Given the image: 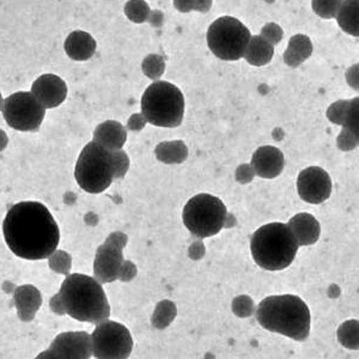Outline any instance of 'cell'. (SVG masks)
Instances as JSON below:
<instances>
[{
	"label": "cell",
	"instance_id": "cell-1",
	"mask_svg": "<svg viewBox=\"0 0 359 359\" xmlns=\"http://www.w3.org/2000/svg\"><path fill=\"white\" fill-rule=\"evenodd\" d=\"M3 232L10 251L27 260L48 259L60 241L58 224L50 210L38 202L13 205L5 216Z\"/></svg>",
	"mask_w": 359,
	"mask_h": 359
},
{
	"label": "cell",
	"instance_id": "cell-2",
	"mask_svg": "<svg viewBox=\"0 0 359 359\" xmlns=\"http://www.w3.org/2000/svg\"><path fill=\"white\" fill-rule=\"evenodd\" d=\"M256 320L265 330L306 342L310 335L311 315L306 302L295 295L269 296L256 308Z\"/></svg>",
	"mask_w": 359,
	"mask_h": 359
},
{
	"label": "cell",
	"instance_id": "cell-3",
	"mask_svg": "<svg viewBox=\"0 0 359 359\" xmlns=\"http://www.w3.org/2000/svg\"><path fill=\"white\" fill-rule=\"evenodd\" d=\"M58 293L65 313L77 321L97 325L111 316L107 296L95 278L80 273L69 274Z\"/></svg>",
	"mask_w": 359,
	"mask_h": 359
},
{
	"label": "cell",
	"instance_id": "cell-4",
	"mask_svg": "<svg viewBox=\"0 0 359 359\" xmlns=\"http://www.w3.org/2000/svg\"><path fill=\"white\" fill-rule=\"evenodd\" d=\"M298 248L297 239L284 223L266 224L251 239V252L255 264L271 272L288 269L297 255Z\"/></svg>",
	"mask_w": 359,
	"mask_h": 359
},
{
	"label": "cell",
	"instance_id": "cell-5",
	"mask_svg": "<svg viewBox=\"0 0 359 359\" xmlns=\"http://www.w3.org/2000/svg\"><path fill=\"white\" fill-rule=\"evenodd\" d=\"M141 114L157 127H178L185 116V97L176 85L165 80L153 82L141 97Z\"/></svg>",
	"mask_w": 359,
	"mask_h": 359
},
{
	"label": "cell",
	"instance_id": "cell-6",
	"mask_svg": "<svg viewBox=\"0 0 359 359\" xmlns=\"http://www.w3.org/2000/svg\"><path fill=\"white\" fill-rule=\"evenodd\" d=\"M75 178L79 187L91 195H99L114 181L112 153L96 141L84 146L76 164Z\"/></svg>",
	"mask_w": 359,
	"mask_h": 359
},
{
	"label": "cell",
	"instance_id": "cell-7",
	"mask_svg": "<svg viewBox=\"0 0 359 359\" xmlns=\"http://www.w3.org/2000/svg\"><path fill=\"white\" fill-rule=\"evenodd\" d=\"M227 206L215 195H195L182 212L185 227L198 239H207L222 232L227 224Z\"/></svg>",
	"mask_w": 359,
	"mask_h": 359
},
{
	"label": "cell",
	"instance_id": "cell-8",
	"mask_svg": "<svg viewBox=\"0 0 359 359\" xmlns=\"http://www.w3.org/2000/svg\"><path fill=\"white\" fill-rule=\"evenodd\" d=\"M252 34L247 27L234 17H219L207 30V45L217 58L224 62L242 59Z\"/></svg>",
	"mask_w": 359,
	"mask_h": 359
},
{
	"label": "cell",
	"instance_id": "cell-9",
	"mask_svg": "<svg viewBox=\"0 0 359 359\" xmlns=\"http://www.w3.org/2000/svg\"><path fill=\"white\" fill-rule=\"evenodd\" d=\"M1 112L5 121L13 129L36 132L45 119V108L31 91H18L4 99Z\"/></svg>",
	"mask_w": 359,
	"mask_h": 359
},
{
	"label": "cell",
	"instance_id": "cell-10",
	"mask_svg": "<svg viewBox=\"0 0 359 359\" xmlns=\"http://www.w3.org/2000/svg\"><path fill=\"white\" fill-rule=\"evenodd\" d=\"M91 338L92 356L96 359H128L132 353V335L127 327L119 322H99Z\"/></svg>",
	"mask_w": 359,
	"mask_h": 359
},
{
	"label": "cell",
	"instance_id": "cell-11",
	"mask_svg": "<svg viewBox=\"0 0 359 359\" xmlns=\"http://www.w3.org/2000/svg\"><path fill=\"white\" fill-rule=\"evenodd\" d=\"M333 190L330 174L320 167L302 170L297 178V192L302 200L318 205L330 199Z\"/></svg>",
	"mask_w": 359,
	"mask_h": 359
},
{
	"label": "cell",
	"instance_id": "cell-12",
	"mask_svg": "<svg viewBox=\"0 0 359 359\" xmlns=\"http://www.w3.org/2000/svg\"><path fill=\"white\" fill-rule=\"evenodd\" d=\"M50 350L64 359H90L92 357V338L83 330L64 332L50 343Z\"/></svg>",
	"mask_w": 359,
	"mask_h": 359
},
{
	"label": "cell",
	"instance_id": "cell-13",
	"mask_svg": "<svg viewBox=\"0 0 359 359\" xmlns=\"http://www.w3.org/2000/svg\"><path fill=\"white\" fill-rule=\"evenodd\" d=\"M124 261V249L106 241L97 248L94 260V276L96 281L101 284L118 281L120 269Z\"/></svg>",
	"mask_w": 359,
	"mask_h": 359
},
{
	"label": "cell",
	"instance_id": "cell-14",
	"mask_svg": "<svg viewBox=\"0 0 359 359\" xmlns=\"http://www.w3.org/2000/svg\"><path fill=\"white\" fill-rule=\"evenodd\" d=\"M31 92L45 109H53L66 99L67 85L58 76L45 73L33 83Z\"/></svg>",
	"mask_w": 359,
	"mask_h": 359
},
{
	"label": "cell",
	"instance_id": "cell-15",
	"mask_svg": "<svg viewBox=\"0 0 359 359\" xmlns=\"http://www.w3.org/2000/svg\"><path fill=\"white\" fill-rule=\"evenodd\" d=\"M251 165L259 178L266 180L278 178L284 170V155L276 146L265 145L253 153Z\"/></svg>",
	"mask_w": 359,
	"mask_h": 359
},
{
	"label": "cell",
	"instance_id": "cell-16",
	"mask_svg": "<svg viewBox=\"0 0 359 359\" xmlns=\"http://www.w3.org/2000/svg\"><path fill=\"white\" fill-rule=\"evenodd\" d=\"M288 227L297 239L300 247H308L315 244L320 239L321 225L314 216L307 212L293 216L288 222Z\"/></svg>",
	"mask_w": 359,
	"mask_h": 359
},
{
	"label": "cell",
	"instance_id": "cell-17",
	"mask_svg": "<svg viewBox=\"0 0 359 359\" xmlns=\"http://www.w3.org/2000/svg\"><path fill=\"white\" fill-rule=\"evenodd\" d=\"M13 302L18 318L23 322L33 321L38 310L41 308V293L34 285H21L15 289Z\"/></svg>",
	"mask_w": 359,
	"mask_h": 359
},
{
	"label": "cell",
	"instance_id": "cell-18",
	"mask_svg": "<svg viewBox=\"0 0 359 359\" xmlns=\"http://www.w3.org/2000/svg\"><path fill=\"white\" fill-rule=\"evenodd\" d=\"M127 141V128L115 120H107L99 124L94 131V141L104 149L116 151L124 148Z\"/></svg>",
	"mask_w": 359,
	"mask_h": 359
},
{
	"label": "cell",
	"instance_id": "cell-19",
	"mask_svg": "<svg viewBox=\"0 0 359 359\" xmlns=\"http://www.w3.org/2000/svg\"><path fill=\"white\" fill-rule=\"evenodd\" d=\"M64 48L69 58L72 60L87 62L95 55L97 43L90 34L82 30H76L67 36Z\"/></svg>",
	"mask_w": 359,
	"mask_h": 359
},
{
	"label": "cell",
	"instance_id": "cell-20",
	"mask_svg": "<svg viewBox=\"0 0 359 359\" xmlns=\"http://www.w3.org/2000/svg\"><path fill=\"white\" fill-rule=\"evenodd\" d=\"M313 43L304 34H296L290 38L288 48L283 54L285 65L296 69L310 58L313 54Z\"/></svg>",
	"mask_w": 359,
	"mask_h": 359
},
{
	"label": "cell",
	"instance_id": "cell-21",
	"mask_svg": "<svg viewBox=\"0 0 359 359\" xmlns=\"http://www.w3.org/2000/svg\"><path fill=\"white\" fill-rule=\"evenodd\" d=\"M274 55V45L262 36H252L244 58L252 66L261 67L271 62Z\"/></svg>",
	"mask_w": 359,
	"mask_h": 359
},
{
	"label": "cell",
	"instance_id": "cell-22",
	"mask_svg": "<svg viewBox=\"0 0 359 359\" xmlns=\"http://www.w3.org/2000/svg\"><path fill=\"white\" fill-rule=\"evenodd\" d=\"M335 20L344 33L359 38V0H344Z\"/></svg>",
	"mask_w": 359,
	"mask_h": 359
},
{
	"label": "cell",
	"instance_id": "cell-23",
	"mask_svg": "<svg viewBox=\"0 0 359 359\" xmlns=\"http://www.w3.org/2000/svg\"><path fill=\"white\" fill-rule=\"evenodd\" d=\"M158 161L165 164H181L188 158V148L185 141H162L155 150Z\"/></svg>",
	"mask_w": 359,
	"mask_h": 359
},
{
	"label": "cell",
	"instance_id": "cell-24",
	"mask_svg": "<svg viewBox=\"0 0 359 359\" xmlns=\"http://www.w3.org/2000/svg\"><path fill=\"white\" fill-rule=\"evenodd\" d=\"M176 315H178V308L175 306V303L164 300L157 303V306L155 308V311L151 316V323L157 330H165L173 323Z\"/></svg>",
	"mask_w": 359,
	"mask_h": 359
},
{
	"label": "cell",
	"instance_id": "cell-25",
	"mask_svg": "<svg viewBox=\"0 0 359 359\" xmlns=\"http://www.w3.org/2000/svg\"><path fill=\"white\" fill-rule=\"evenodd\" d=\"M338 342L347 350L357 351L359 350V321L347 320L339 326L337 332Z\"/></svg>",
	"mask_w": 359,
	"mask_h": 359
},
{
	"label": "cell",
	"instance_id": "cell-26",
	"mask_svg": "<svg viewBox=\"0 0 359 359\" xmlns=\"http://www.w3.org/2000/svg\"><path fill=\"white\" fill-rule=\"evenodd\" d=\"M124 11L129 21L141 24L149 21L151 8L145 0H128L125 4Z\"/></svg>",
	"mask_w": 359,
	"mask_h": 359
},
{
	"label": "cell",
	"instance_id": "cell-27",
	"mask_svg": "<svg viewBox=\"0 0 359 359\" xmlns=\"http://www.w3.org/2000/svg\"><path fill=\"white\" fill-rule=\"evenodd\" d=\"M141 70L148 78L153 82H157L164 75L165 62L164 58L158 54H150L145 57L141 62Z\"/></svg>",
	"mask_w": 359,
	"mask_h": 359
},
{
	"label": "cell",
	"instance_id": "cell-28",
	"mask_svg": "<svg viewBox=\"0 0 359 359\" xmlns=\"http://www.w3.org/2000/svg\"><path fill=\"white\" fill-rule=\"evenodd\" d=\"M48 265L53 272L69 276L72 269V256L65 251H55L48 256Z\"/></svg>",
	"mask_w": 359,
	"mask_h": 359
},
{
	"label": "cell",
	"instance_id": "cell-29",
	"mask_svg": "<svg viewBox=\"0 0 359 359\" xmlns=\"http://www.w3.org/2000/svg\"><path fill=\"white\" fill-rule=\"evenodd\" d=\"M344 0H311V8L323 20L335 18Z\"/></svg>",
	"mask_w": 359,
	"mask_h": 359
},
{
	"label": "cell",
	"instance_id": "cell-30",
	"mask_svg": "<svg viewBox=\"0 0 359 359\" xmlns=\"http://www.w3.org/2000/svg\"><path fill=\"white\" fill-rule=\"evenodd\" d=\"M343 127L350 131L359 141V96L349 101Z\"/></svg>",
	"mask_w": 359,
	"mask_h": 359
},
{
	"label": "cell",
	"instance_id": "cell-31",
	"mask_svg": "<svg viewBox=\"0 0 359 359\" xmlns=\"http://www.w3.org/2000/svg\"><path fill=\"white\" fill-rule=\"evenodd\" d=\"M232 309V313L237 318H251L256 313L255 303L253 301V298L247 295H241L239 297L234 298Z\"/></svg>",
	"mask_w": 359,
	"mask_h": 359
},
{
	"label": "cell",
	"instance_id": "cell-32",
	"mask_svg": "<svg viewBox=\"0 0 359 359\" xmlns=\"http://www.w3.org/2000/svg\"><path fill=\"white\" fill-rule=\"evenodd\" d=\"M112 153L113 170H114V181L121 180L126 176L129 169V157L124 150L111 151Z\"/></svg>",
	"mask_w": 359,
	"mask_h": 359
},
{
	"label": "cell",
	"instance_id": "cell-33",
	"mask_svg": "<svg viewBox=\"0 0 359 359\" xmlns=\"http://www.w3.org/2000/svg\"><path fill=\"white\" fill-rule=\"evenodd\" d=\"M349 101L350 99H339L335 104H330L327 109L326 115L330 122L343 126L346 116L347 107H349Z\"/></svg>",
	"mask_w": 359,
	"mask_h": 359
},
{
	"label": "cell",
	"instance_id": "cell-34",
	"mask_svg": "<svg viewBox=\"0 0 359 359\" xmlns=\"http://www.w3.org/2000/svg\"><path fill=\"white\" fill-rule=\"evenodd\" d=\"M260 36L267 40L271 45H277L283 40L284 31L281 29V25L277 23H267L262 27Z\"/></svg>",
	"mask_w": 359,
	"mask_h": 359
},
{
	"label": "cell",
	"instance_id": "cell-35",
	"mask_svg": "<svg viewBox=\"0 0 359 359\" xmlns=\"http://www.w3.org/2000/svg\"><path fill=\"white\" fill-rule=\"evenodd\" d=\"M337 145H338L339 150H342L344 153H349V151H353L358 148L359 141L350 131H347L346 128L343 127L342 132L339 133L338 138H337Z\"/></svg>",
	"mask_w": 359,
	"mask_h": 359
},
{
	"label": "cell",
	"instance_id": "cell-36",
	"mask_svg": "<svg viewBox=\"0 0 359 359\" xmlns=\"http://www.w3.org/2000/svg\"><path fill=\"white\" fill-rule=\"evenodd\" d=\"M255 171L253 169V167L251 164H241L237 167L235 173L236 181L246 185V183H251V182L255 178Z\"/></svg>",
	"mask_w": 359,
	"mask_h": 359
},
{
	"label": "cell",
	"instance_id": "cell-37",
	"mask_svg": "<svg viewBox=\"0 0 359 359\" xmlns=\"http://www.w3.org/2000/svg\"><path fill=\"white\" fill-rule=\"evenodd\" d=\"M136 273H138V269L136 264L132 261L125 260L121 265L118 281H124V283L133 281L136 277Z\"/></svg>",
	"mask_w": 359,
	"mask_h": 359
},
{
	"label": "cell",
	"instance_id": "cell-38",
	"mask_svg": "<svg viewBox=\"0 0 359 359\" xmlns=\"http://www.w3.org/2000/svg\"><path fill=\"white\" fill-rule=\"evenodd\" d=\"M146 124H148V120L145 119V116L141 113H136V114L129 116L127 121V129L132 132H141V129H144Z\"/></svg>",
	"mask_w": 359,
	"mask_h": 359
},
{
	"label": "cell",
	"instance_id": "cell-39",
	"mask_svg": "<svg viewBox=\"0 0 359 359\" xmlns=\"http://www.w3.org/2000/svg\"><path fill=\"white\" fill-rule=\"evenodd\" d=\"M345 78H346L349 87H352L353 90L359 91V62L358 64L352 65V66L346 71Z\"/></svg>",
	"mask_w": 359,
	"mask_h": 359
},
{
	"label": "cell",
	"instance_id": "cell-40",
	"mask_svg": "<svg viewBox=\"0 0 359 359\" xmlns=\"http://www.w3.org/2000/svg\"><path fill=\"white\" fill-rule=\"evenodd\" d=\"M206 254V248L202 241H195L188 248V255L192 260H200Z\"/></svg>",
	"mask_w": 359,
	"mask_h": 359
},
{
	"label": "cell",
	"instance_id": "cell-41",
	"mask_svg": "<svg viewBox=\"0 0 359 359\" xmlns=\"http://www.w3.org/2000/svg\"><path fill=\"white\" fill-rule=\"evenodd\" d=\"M106 241L109 242V244H114V246H116V247L121 248V249H125V247L127 246L128 236L126 235L125 232H112L111 235L108 236Z\"/></svg>",
	"mask_w": 359,
	"mask_h": 359
},
{
	"label": "cell",
	"instance_id": "cell-42",
	"mask_svg": "<svg viewBox=\"0 0 359 359\" xmlns=\"http://www.w3.org/2000/svg\"><path fill=\"white\" fill-rule=\"evenodd\" d=\"M174 6L182 13H188L195 11L197 0H174Z\"/></svg>",
	"mask_w": 359,
	"mask_h": 359
},
{
	"label": "cell",
	"instance_id": "cell-43",
	"mask_svg": "<svg viewBox=\"0 0 359 359\" xmlns=\"http://www.w3.org/2000/svg\"><path fill=\"white\" fill-rule=\"evenodd\" d=\"M50 310L53 311L54 314H66V313H65V309H64V306H62V300H60V296H59V293H57V295H54L53 297L50 298Z\"/></svg>",
	"mask_w": 359,
	"mask_h": 359
},
{
	"label": "cell",
	"instance_id": "cell-44",
	"mask_svg": "<svg viewBox=\"0 0 359 359\" xmlns=\"http://www.w3.org/2000/svg\"><path fill=\"white\" fill-rule=\"evenodd\" d=\"M148 22L155 28H160L164 23V13L160 10H153L150 13L149 21Z\"/></svg>",
	"mask_w": 359,
	"mask_h": 359
},
{
	"label": "cell",
	"instance_id": "cell-45",
	"mask_svg": "<svg viewBox=\"0 0 359 359\" xmlns=\"http://www.w3.org/2000/svg\"><path fill=\"white\" fill-rule=\"evenodd\" d=\"M213 4V0H197V6H195V11L198 13H209L211 8Z\"/></svg>",
	"mask_w": 359,
	"mask_h": 359
},
{
	"label": "cell",
	"instance_id": "cell-46",
	"mask_svg": "<svg viewBox=\"0 0 359 359\" xmlns=\"http://www.w3.org/2000/svg\"><path fill=\"white\" fill-rule=\"evenodd\" d=\"M34 359H64L62 356L58 355L57 352H54L53 350H45V351H42L40 355L36 357V358Z\"/></svg>",
	"mask_w": 359,
	"mask_h": 359
},
{
	"label": "cell",
	"instance_id": "cell-47",
	"mask_svg": "<svg viewBox=\"0 0 359 359\" xmlns=\"http://www.w3.org/2000/svg\"><path fill=\"white\" fill-rule=\"evenodd\" d=\"M8 134L0 128V153L4 151L5 148L8 146Z\"/></svg>",
	"mask_w": 359,
	"mask_h": 359
},
{
	"label": "cell",
	"instance_id": "cell-48",
	"mask_svg": "<svg viewBox=\"0 0 359 359\" xmlns=\"http://www.w3.org/2000/svg\"><path fill=\"white\" fill-rule=\"evenodd\" d=\"M3 102H4V99H3V96H1V92H0V111L3 108Z\"/></svg>",
	"mask_w": 359,
	"mask_h": 359
}]
</instances>
